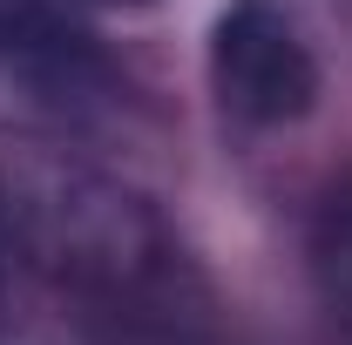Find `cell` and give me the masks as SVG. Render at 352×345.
I'll use <instances>...</instances> for the list:
<instances>
[{
  "label": "cell",
  "instance_id": "2",
  "mask_svg": "<svg viewBox=\"0 0 352 345\" xmlns=\"http://www.w3.org/2000/svg\"><path fill=\"white\" fill-rule=\"evenodd\" d=\"M311 271H318L325 304L352 325V176L332 190V203H325V216H318V237H311Z\"/></svg>",
  "mask_w": 352,
  "mask_h": 345
},
{
  "label": "cell",
  "instance_id": "1",
  "mask_svg": "<svg viewBox=\"0 0 352 345\" xmlns=\"http://www.w3.org/2000/svg\"><path fill=\"white\" fill-rule=\"evenodd\" d=\"M210 88L237 122L278 129L311 109L318 61L278 0H230L210 27Z\"/></svg>",
  "mask_w": 352,
  "mask_h": 345
},
{
  "label": "cell",
  "instance_id": "3",
  "mask_svg": "<svg viewBox=\"0 0 352 345\" xmlns=\"http://www.w3.org/2000/svg\"><path fill=\"white\" fill-rule=\"evenodd\" d=\"M102 7H135V0H102Z\"/></svg>",
  "mask_w": 352,
  "mask_h": 345
}]
</instances>
